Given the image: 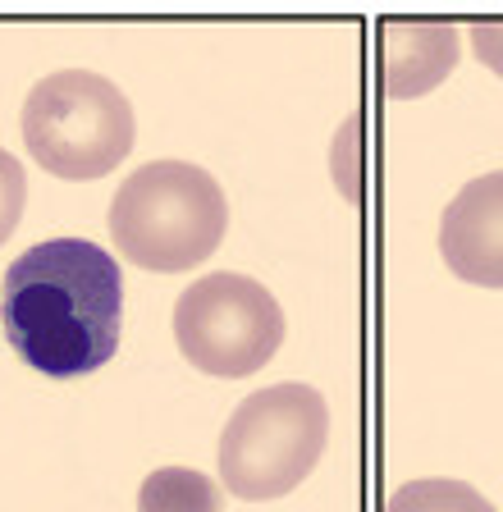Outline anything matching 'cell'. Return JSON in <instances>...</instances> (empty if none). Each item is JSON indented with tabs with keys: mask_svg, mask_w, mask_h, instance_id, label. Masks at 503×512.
I'll return each mask as SVG.
<instances>
[{
	"mask_svg": "<svg viewBox=\"0 0 503 512\" xmlns=\"http://www.w3.org/2000/svg\"><path fill=\"white\" fill-rule=\"evenodd\" d=\"M23 206H28V170H23L19 156H10L0 147V247L14 238V229L23 220Z\"/></svg>",
	"mask_w": 503,
	"mask_h": 512,
	"instance_id": "cell-10",
	"label": "cell"
},
{
	"mask_svg": "<svg viewBox=\"0 0 503 512\" xmlns=\"http://www.w3.org/2000/svg\"><path fill=\"white\" fill-rule=\"evenodd\" d=\"M444 266L476 288H503V170H490L458 188L439 215Z\"/></svg>",
	"mask_w": 503,
	"mask_h": 512,
	"instance_id": "cell-6",
	"label": "cell"
},
{
	"mask_svg": "<svg viewBox=\"0 0 503 512\" xmlns=\"http://www.w3.org/2000/svg\"><path fill=\"white\" fill-rule=\"evenodd\" d=\"M462 28L449 19L380 23V87L389 101H417L458 69Z\"/></svg>",
	"mask_w": 503,
	"mask_h": 512,
	"instance_id": "cell-7",
	"label": "cell"
},
{
	"mask_svg": "<svg viewBox=\"0 0 503 512\" xmlns=\"http://www.w3.org/2000/svg\"><path fill=\"white\" fill-rule=\"evenodd\" d=\"M115 252L151 275H183L211 261L229 234V202L211 170L193 160L138 165L110 197Z\"/></svg>",
	"mask_w": 503,
	"mask_h": 512,
	"instance_id": "cell-2",
	"label": "cell"
},
{
	"mask_svg": "<svg viewBox=\"0 0 503 512\" xmlns=\"http://www.w3.org/2000/svg\"><path fill=\"white\" fill-rule=\"evenodd\" d=\"M170 330L193 371L211 380H247L284 343V307L261 279L215 270L174 298Z\"/></svg>",
	"mask_w": 503,
	"mask_h": 512,
	"instance_id": "cell-5",
	"label": "cell"
},
{
	"mask_svg": "<svg viewBox=\"0 0 503 512\" xmlns=\"http://www.w3.org/2000/svg\"><path fill=\"white\" fill-rule=\"evenodd\" d=\"M467 37H471V51H476V60H481L494 78H503V19H476V23H467Z\"/></svg>",
	"mask_w": 503,
	"mask_h": 512,
	"instance_id": "cell-11",
	"label": "cell"
},
{
	"mask_svg": "<svg viewBox=\"0 0 503 512\" xmlns=\"http://www.w3.org/2000/svg\"><path fill=\"white\" fill-rule=\"evenodd\" d=\"M23 147L46 174L69 183L106 179L124 165L138 138L133 101L92 69H60L28 87L23 101Z\"/></svg>",
	"mask_w": 503,
	"mask_h": 512,
	"instance_id": "cell-4",
	"label": "cell"
},
{
	"mask_svg": "<svg viewBox=\"0 0 503 512\" xmlns=\"http://www.w3.org/2000/svg\"><path fill=\"white\" fill-rule=\"evenodd\" d=\"M0 330L23 366L51 380L92 375L119 352L124 270L92 238H46L0 279Z\"/></svg>",
	"mask_w": 503,
	"mask_h": 512,
	"instance_id": "cell-1",
	"label": "cell"
},
{
	"mask_svg": "<svg viewBox=\"0 0 503 512\" xmlns=\"http://www.w3.org/2000/svg\"><path fill=\"white\" fill-rule=\"evenodd\" d=\"M330 444V403L316 384H266L229 412L215 448L220 490L247 503L284 499L316 471Z\"/></svg>",
	"mask_w": 503,
	"mask_h": 512,
	"instance_id": "cell-3",
	"label": "cell"
},
{
	"mask_svg": "<svg viewBox=\"0 0 503 512\" xmlns=\"http://www.w3.org/2000/svg\"><path fill=\"white\" fill-rule=\"evenodd\" d=\"M138 512H225V490L197 467H156L138 485Z\"/></svg>",
	"mask_w": 503,
	"mask_h": 512,
	"instance_id": "cell-8",
	"label": "cell"
},
{
	"mask_svg": "<svg viewBox=\"0 0 503 512\" xmlns=\"http://www.w3.org/2000/svg\"><path fill=\"white\" fill-rule=\"evenodd\" d=\"M380 512H499L476 485L453 476H421L398 485Z\"/></svg>",
	"mask_w": 503,
	"mask_h": 512,
	"instance_id": "cell-9",
	"label": "cell"
}]
</instances>
